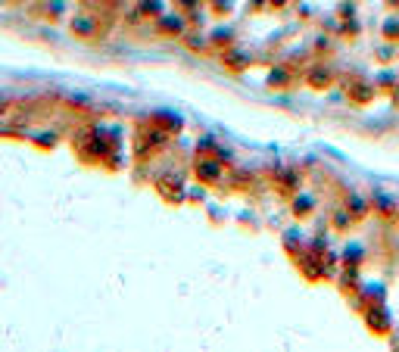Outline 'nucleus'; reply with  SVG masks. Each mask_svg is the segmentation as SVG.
I'll list each match as a JSON object with an SVG mask.
<instances>
[{
	"label": "nucleus",
	"instance_id": "nucleus-1",
	"mask_svg": "<svg viewBox=\"0 0 399 352\" xmlns=\"http://www.w3.org/2000/svg\"><path fill=\"white\" fill-rule=\"evenodd\" d=\"M6 106H10V103H6V97H0V116L6 112Z\"/></svg>",
	"mask_w": 399,
	"mask_h": 352
}]
</instances>
